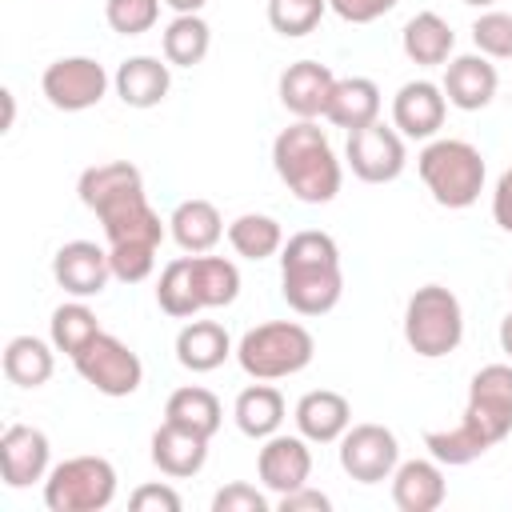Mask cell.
<instances>
[{
	"label": "cell",
	"instance_id": "40",
	"mask_svg": "<svg viewBox=\"0 0 512 512\" xmlns=\"http://www.w3.org/2000/svg\"><path fill=\"white\" fill-rule=\"evenodd\" d=\"M128 508L132 512H180L184 500L172 484H140L132 496H128Z\"/></svg>",
	"mask_w": 512,
	"mask_h": 512
},
{
	"label": "cell",
	"instance_id": "20",
	"mask_svg": "<svg viewBox=\"0 0 512 512\" xmlns=\"http://www.w3.org/2000/svg\"><path fill=\"white\" fill-rule=\"evenodd\" d=\"M448 496L440 460H400L392 472V504L400 512H436Z\"/></svg>",
	"mask_w": 512,
	"mask_h": 512
},
{
	"label": "cell",
	"instance_id": "37",
	"mask_svg": "<svg viewBox=\"0 0 512 512\" xmlns=\"http://www.w3.org/2000/svg\"><path fill=\"white\" fill-rule=\"evenodd\" d=\"M472 44L488 60H512V12L488 8L472 20Z\"/></svg>",
	"mask_w": 512,
	"mask_h": 512
},
{
	"label": "cell",
	"instance_id": "23",
	"mask_svg": "<svg viewBox=\"0 0 512 512\" xmlns=\"http://www.w3.org/2000/svg\"><path fill=\"white\" fill-rule=\"evenodd\" d=\"M168 232H172V240L180 244V252L200 256V252H212V248L220 244V236H224V216H220V208H216L212 200L192 196V200H180V204H176V212L168 216Z\"/></svg>",
	"mask_w": 512,
	"mask_h": 512
},
{
	"label": "cell",
	"instance_id": "7",
	"mask_svg": "<svg viewBox=\"0 0 512 512\" xmlns=\"http://www.w3.org/2000/svg\"><path fill=\"white\" fill-rule=\"evenodd\" d=\"M116 500V468L104 456H68L44 476L48 512H100Z\"/></svg>",
	"mask_w": 512,
	"mask_h": 512
},
{
	"label": "cell",
	"instance_id": "18",
	"mask_svg": "<svg viewBox=\"0 0 512 512\" xmlns=\"http://www.w3.org/2000/svg\"><path fill=\"white\" fill-rule=\"evenodd\" d=\"M336 76L328 64L320 60H296L280 72V104L296 116V120H316L328 112Z\"/></svg>",
	"mask_w": 512,
	"mask_h": 512
},
{
	"label": "cell",
	"instance_id": "26",
	"mask_svg": "<svg viewBox=\"0 0 512 512\" xmlns=\"http://www.w3.org/2000/svg\"><path fill=\"white\" fill-rule=\"evenodd\" d=\"M400 48L412 64L436 68V64H448V56L456 48V32L448 28V20L440 12H416L400 32Z\"/></svg>",
	"mask_w": 512,
	"mask_h": 512
},
{
	"label": "cell",
	"instance_id": "22",
	"mask_svg": "<svg viewBox=\"0 0 512 512\" xmlns=\"http://www.w3.org/2000/svg\"><path fill=\"white\" fill-rule=\"evenodd\" d=\"M112 88L128 108H156L172 88V64L160 56H128L116 68Z\"/></svg>",
	"mask_w": 512,
	"mask_h": 512
},
{
	"label": "cell",
	"instance_id": "48",
	"mask_svg": "<svg viewBox=\"0 0 512 512\" xmlns=\"http://www.w3.org/2000/svg\"><path fill=\"white\" fill-rule=\"evenodd\" d=\"M508 292H512V276H508Z\"/></svg>",
	"mask_w": 512,
	"mask_h": 512
},
{
	"label": "cell",
	"instance_id": "42",
	"mask_svg": "<svg viewBox=\"0 0 512 512\" xmlns=\"http://www.w3.org/2000/svg\"><path fill=\"white\" fill-rule=\"evenodd\" d=\"M276 508H280V512H328V508H332V500H328L320 488L304 484V488H296V492L276 496Z\"/></svg>",
	"mask_w": 512,
	"mask_h": 512
},
{
	"label": "cell",
	"instance_id": "29",
	"mask_svg": "<svg viewBox=\"0 0 512 512\" xmlns=\"http://www.w3.org/2000/svg\"><path fill=\"white\" fill-rule=\"evenodd\" d=\"M56 344L40 340V336H12L4 344V376L16 388H40L52 380L56 372Z\"/></svg>",
	"mask_w": 512,
	"mask_h": 512
},
{
	"label": "cell",
	"instance_id": "39",
	"mask_svg": "<svg viewBox=\"0 0 512 512\" xmlns=\"http://www.w3.org/2000/svg\"><path fill=\"white\" fill-rule=\"evenodd\" d=\"M268 508H272L268 496L244 480H232L212 496V512H268Z\"/></svg>",
	"mask_w": 512,
	"mask_h": 512
},
{
	"label": "cell",
	"instance_id": "8",
	"mask_svg": "<svg viewBox=\"0 0 512 512\" xmlns=\"http://www.w3.org/2000/svg\"><path fill=\"white\" fill-rule=\"evenodd\" d=\"M72 368L100 392V396H132L144 380V364L140 356L112 332H96L76 356Z\"/></svg>",
	"mask_w": 512,
	"mask_h": 512
},
{
	"label": "cell",
	"instance_id": "5",
	"mask_svg": "<svg viewBox=\"0 0 512 512\" xmlns=\"http://www.w3.org/2000/svg\"><path fill=\"white\" fill-rule=\"evenodd\" d=\"M312 356H316V340L296 320L256 324L236 344V364L252 380H284V376H296V372H304L312 364Z\"/></svg>",
	"mask_w": 512,
	"mask_h": 512
},
{
	"label": "cell",
	"instance_id": "13",
	"mask_svg": "<svg viewBox=\"0 0 512 512\" xmlns=\"http://www.w3.org/2000/svg\"><path fill=\"white\" fill-rule=\"evenodd\" d=\"M52 276L56 284L76 296V300H88V296H100L112 280V260H108V248H100L96 240H68L56 248L52 256Z\"/></svg>",
	"mask_w": 512,
	"mask_h": 512
},
{
	"label": "cell",
	"instance_id": "32",
	"mask_svg": "<svg viewBox=\"0 0 512 512\" xmlns=\"http://www.w3.org/2000/svg\"><path fill=\"white\" fill-rule=\"evenodd\" d=\"M228 244L236 256L244 260H268L284 248V228L276 216H264V212H244L228 224Z\"/></svg>",
	"mask_w": 512,
	"mask_h": 512
},
{
	"label": "cell",
	"instance_id": "1",
	"mask_svg": "<svg viewBox=\"0 0 512 512\" xmlns=\"http://www.w3.org/2000/svg\"><path fill=\"white\" fill-rule=\"evenodd\" d=\"M76 192H80V204L96 212V220L104 224L108 248H156L160 252L164 224L144 196V176L136 164L128 160L92 164L80 172Z\"/></svg>",
	"mask_w": 512,
	"mask_h": 512
},
{
	"label": "cell",
	"instance_id": "16",
	"mask_svg": "<svg viewBox=\"0 0 512 512\" xmlns=\"http://www.w3.org/2000/svg\"><path fill=\"white\" fill-rule=\"evenodd\" d=\"M0 472L8 488H32L52 472V444L32 424H8L0 436Z\"/></svg>",
	"mask_w": 512,
	"mask_h": 512
},
{
	"label": "cell",
	"instance_id": "30",
	"mask_svg": "<svg viewBox=\"0 0 512 512\" xmlns=\"http://www.w3.org/2000/svg\"><path fill=\"white\" fill-rule=\"evenodd\" d=\"M164 420H172V424H180V428H192V432H200V436L212 440V436L220 432V424H224V408H220L216 392H208V388H200V384H184V388H176V392L168 396Z\"/></svg>",
	"mask_w": 512,
	"mask_h": 512
},
{
	"label": "cell",
	"instance_id": "14",
	"mask_svg": "<svg viewBox=\"0 0 512 512\" xmlns=\"http://www.w3.org/2000/svg\"><path fill=\"white\" fill-rule=\"evenodd\" d=\"M256 476H260V484L272 496L304 488L308 476H312V448H308V440L300 432L296 436H284V432L268 436L260 444V452H256Z\"/></svg>",
	"mask_w": 512,
	"mask_h": 512
},
{
	"label": "cell",
	"instance_id": "6",
	"mask_svg": "<svg viewBox=\"0 0 512 512\" xmlns=\"http://www.w3.org/2000/svg\"><path fill=\"white\" fill-rule=\"evenodd\" d=\"M404 340L424 360H440V356L456 352L464 340V308H460L456 292L444 284L416 288L404 304Z\"/></svg>",
	"mask_w": 512,
	"mask_h": 512
},
{
	"label": "cell",
	"instance_id": "44",
	"mask_svg": "<svg viewBox=\"0 0 512 512\" xmlns=\"http://www.w3.org/2000/svg\"><path fill=\"white\" fill-rule=\"evenodd\" d=\"M500 352L512 360V312L500 320Z\"/></svg>",
	"mask_w": 512,
	"mask_h": 512
},
{
	"label": "cell",
	"instance_id": "21",
	"mask_svg": "<svg viewBox=\"0 0 512 512\" xmlns=\"http://www.w3.org/2000/svg\"><path fill=\"white\" fill-rule=\"evenodd\" d=\"M208 460V436L192 432V428H180L172 420H164L156 432H152V464L172 476V480H188L204 468Z\"/></svg>",
	"mask_w": 512,
	"mask_h": 512
},
{
	"label": "cell",
	"instance_id": "41",
	"mask_svg": "<svg viewBox=\"0 0 512 512\" xmlns=\"http://www.w3.org/2000/svg\"><path fill=\"white\" fill-rule=\"evenodd\" d=\"M396 4H400V0H328V8H332L340 20H348V24H372V20L388 16Z\"/></svg>",
	"mask_w": 512,
	"mask_h": 512
},
{
	"label": "cell",
	"instance_id": "36",
	"mask_svg": "<svg viewBox=\"0 0 512 512\" xmlns=\"http://www.w3.org/2000/svg\"><path fill=\"white\" fill-rule=\"evenodd\" d=\"M324 12H328V0H268V24L288 40L316 32Z\"/></svg>",
	"mask_w": 512,
	"mask_h": 512
},
{
	"label": "cell",
	"instance_id": "24",
	"mask_svg": "<svg viewBox=\"0 0 512 512\" xmlns=\"http://www.w3.org/2000/svg\"><path fill=\"white\" fill-rule=\"evenodd\" d=\"M324 120H332L336 128H368L380 120V88L376 80L368 76H336V88H332V100H328V112Z\"/></svg>",
	"mask_w": 512,
	"mask_h": 512
},
{
	"label": "cell",
	"instance_id": "25",
	"mask_svg": "<svg viewBox=\"0 0 512 512\" xmlns=\"http://www.w3.org/2000/svg\"><path fill=\"white\" fill-rule=\"evenodd\" d=\"M232 356V336L216 320H188L176 332V360L188 372H212Z\"/></svg>",
	"mask_w": 512,
	"mask_h": 512
},
{
	"label": "cell",
	"instance_id": "15",
	"mask_svg": "<svg viewBox=\"0 0 512 512\" xmlns=\"http://www.w3.org/2000/svg\"><path fill=\"white\" fill-rule=\"evenodd\" d=\"M448 116V96L432 80H408L392 96V128L404 140H432L444 128Z\"/></svg>",
	"mask_w": 512,
	"mask_h": 512
},
{
	"label": "cell",
	"instance_id": "47",
	"mask_svg": "<svg viewBox=\"0 0 512 512\" xmlns=\"http://www.w3.org/2000/svg\"><path fill=\"white\" fill-rule=\"evenodd\" d=\"M464 4H472V8H492L496 0H464Z\"/></svg>",
	"mask_w": 512,
	"mask_h": 512
},
{
	"label": "cell",
	"instance_id": "35",
	"mask_svg": "<svg viewBox=\"0 0 512 512\" xmlns=\"http://www.w3.org/2000/svg\"><path fill=\"white\" fill-rule=\"evenodd\" d=\"M156 304H160V312H168V316H176V320H188V316L200 312V304H196V296H192V280H188V260H184V256H176V260H168V264L160 268Z\"/></svg>",
	"mask_w": 512,
	"mask_h": 512
},
{
	"label": "cell",
	"instance_id": "3",
	"mask_svg": "<svg viewBox=\"0 0 512 512\" xmlns=\"http://www.w3.org/2000/svg\"><path fill=\"white\" fill-rule=\"evenodd\" d=\"M272 168L300 204H328L344 184V168L316 120H296L272 140Z\"/></svg>",
	"mask_w": 512,
	"mask_h": 512
},
{
	"label": "cell",
	"instance_id": "12",
	"mask_svg": "<svg viewBox=\"0 0 512 512\" xmlns=\"http://www.w3.org/2000/svg\"><path fill=\"white\" fill-rule=\"evenodd\" d=\"M348 168L352 176H360L364 184H392L404 164H408V152H404V136L388 124H368V128H356L348 132Z\"/></svg>",
	"mask_w": 512,
	"mask_h": 512
},
{
	"label": "cell",
	"instance_id": "19",
	"mask_svg": "<svg viewBox=\"0 0 512 512\" xmlns=\"http://www.w3.org/2000/svg\"><path fill=\"white\" fill-rule=\"evenodd\" d=\"M292 420H296V432L308 444H340V436L352 428V404H348L344 392L312 388L296 400Z\"/></svg>",
	"mask_w": 512,
	"mask_h": 512
},
{
	"label": "cell",
	"instance_id": "10",
	"mask_svg": "<svg viewBox=\"0 0 512 512\" xmlns=\"http://www.w3.org/2000/svg\"><path fill=\"white\" fill-rule=\"evenodd\" d=\"M108 72L100 60L92 56H60L44 68L40 76V92L56 112H88L104 100L108 92Z\"/></svg>",
	"mask_w": 512,
	"mask_h": 512
},
{
	"label": "cell",
	"instance_id": "34",
	"mask_svg": "<svg viewBox=\"0 0 512 512\" xmlns=\"http://www.w3.org/2000/svg\"><path fill=\"white\" fill-rule=\"evenodd\" d=\"M424 448L432 452V460H440V464H448V468L472 464V460H480V456L488 452V444H484L464 420H456L452 428H428V432H424Z\"/></svg>",
	"mask_w": 512,
	"mask_h": 512
},
{
	"label": "cell",
	"instance_id": "11",
	"mask_svg": "<svg viewBox=\"0 0 512 512\" xmlns=\"http://www.w3.org/2000/svg\"><path fill=\"white\" fill-rule=\"evenodd\" d=\"M400 464V440L384 424H352L340 436V468L356 484H380L392 480Z\"/></svg>",
	"mask_w": 512,
	"mask_h": 512
},
{
	"label": "cell",
	"instance_id": "2",
	"mask_svg": "<svg viewBox=\"0 0 512 512\" xmlns=\"http://www.w3.org/2000/svg\"><path fill=\"white\" fill-rule=\"evenodd\" d=\"M280 296L296 316H324L344 296L340 248L328 232L304 228L280 248Z\"/></svg>",
	"mask_w": 512,
	"mask_h": 512
},
{
	"label": "cell",
	"instance_id": "31",
	"mask_svg": "<svg viewBox=\"0 0 512 512\" xmlns=\"http://www.w3.org/2000/svg\"><path fill=\"white\" fill-rule=\"evenodd\" d=\"M160 48H164V60L172 68H196L212 48V28H208V20L200 12L172 16L164 36H160Z\"/></svg>",
	"mask_w": 512,
	"mask_h": 512
},
{
	"label": "cell",
	"instance_id": "17",
	"mask_svg": "<svg viewBox=\"0 0 512 512\" xmlns=\"http://www.w3.org/2000/svg\"><path fill=\"white\" fill-rule=\"evenodd\" d=\"M444 96L452 108L460 112H480L492 104L496 88H500V76H496V64L480 52H464V56H452L444 64Z\"/></svg>",
	"mask_w": 512,
	"mask_h": 512
},
{
	"label": "cell",
	"instance_id": "4",
	"mask_svg": "<svg viewBox=\"0 0 512 512\" xmlns=\"http://www.w3.org/2000/svg\"><path fill=\"white\" fill-rule=\"evenodd\" d=\"M416 172L440 208H472L484 192V156L468 140H428L416 156Z\"/></svg>",
	"mask_w": 512,
	"mask_h": 512
},
{
	"label": "cell",
	"instance_id": "33",
	"mask_svg": "<svg viewBox=\"0 0 512 512\" xmlns=\"http://www.w3.org/2000/svg\"><path fill=\"white\" fill-rule=\"evenodd\" d=\"M96 332H104L100 320H96V312H92L84 300H76V296H72L68 304H60V308L52 312V320H48V336H52L56 352H64L68 360H72Z\"/></svg>",
	"mask_w": 512,
	"mask_h": 512
},
{
	"label": "cell",
	"instance_id": "43",
	"mask_svg": "<svg viewBox=\"0 0 512 512\" xmlns=\"http://www.w3.org/2000/svg\"><path fill=\"white\" fill-rule=\"evenodd\" d=\"M492 220L504 228V232H512V168L496 180V188H492Z\"/></svg>",
	"mask_w": 512,
	"mask_h": 512
},
{
	"label": "cell",
	"instance_id": "27",
	"mask_svg": "<svg viewBox=\"0 0 512 512\" xmlns=\"http://www.w3.org/2000/svg\"><path fill=\"white\" fill-rule=\"evenodd\" d=\"M184 260H188V280H192V296H196L200 312L204 308H228L240 296V268L232 260L208 256V252H200V256L188 252Z\"/></svg>",
	"mask_w": 512,
	"mask_h": 512
},
{
	"label": "cell",
	"instance_id": "45",
	"mask_svg": "<svg viewBox=\"0 0 512 512\" xmlns=\"http://www.w3.org/2000/svg\"><path fill=\"white\" fill-rule=\"evenodd\" d=\"M164 4H168V8L176 12V16H184V12H200V8L208 4V0H164Z\"/></svg>",
	"mask_w": 512,
	"mask_h": 512
},
{
	"label": "cell",
	"instance_id": "46",
	"mask_svg": "<svg viewBox=\"0 0 512 512\" xmlns=\"http://www.w3.org/2000/svg\"><path fill=\"white\" fill-rule=\"evenodd\" d=\"M0 96H4V132H8V128H12V116H16V100H12V92H8V88H4Z\"/></svg>",
	"mask_w": 512,
	"mask_h": 512
},
{
	"label": "cell",
	"instance_id": "28",
	"mask_svg": "<svg viewBox=\"0 0 512 512\" xmlns=\"http://www.w3.org/2000/svg\"><path fill=\"white\" fill-rule=\"evenodd\" d=\"M232 416H236V428H240L248 440H268V436H276L280 424H284V396H280V388H272L268 380L248 384V388L236 396Z\"/></svg>",
	"mask_w": 512,
	"mask_h": 512
},
{
	"label": "cell",
	"instance_id": "9",
	"mask_svg": "<svg viewBox=\"0 0 512 512\" xmlns=\"http://www.w3.org/2000/svg\"><path fill=\"white\" fill-rule=\"evenodd\" d=\"M488 448L512 432V364H484L468 384V404L460 416Z\"/></svg>",
	"mask_w": 512,
	"mask_h": 512
},
{
	"label": "cell",
	"instance_id": "38",
	"mask_svg": "<svg viewBox=\"0 0 512 512\" xmlns=\"http://www.w3.org/2000/svg\"><path fill=\"white\" fill-rule=\"evenodd\" d=\"M164 0H104V20L120 36H144L156 28Z\"/></svg>",
	"mask_w": 512,
	"mask_h": 512
}]
</instances>
